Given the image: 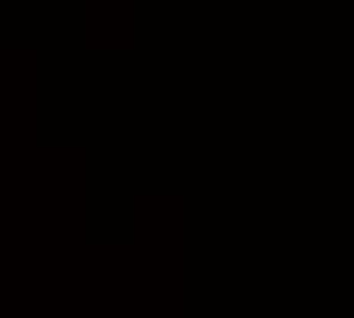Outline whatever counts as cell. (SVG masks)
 Instances as JSON below:
<instances>
[{
    "instance_id": "6da1fadb",
    "label": "cell",
    "mask_w": 354,
    "mask_h": 318,
    "mask_svg": "<svg viewBox=\"0 0 354 318\" xmlns=\"http://www.w3.org/2000/svg\"><path fill=\"white\" fill-rule=\"evenodd\" d=\"M342 3H348V0H342Z\"/></svg>"
}]
</instances>
